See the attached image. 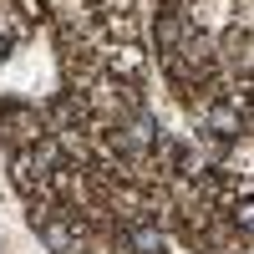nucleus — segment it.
Segmentation results:
<instances>
[{
	"label": "nucleus",
	"mask_w": 254,
	"mask_h": 254,
	"mask_svg": "<svg viewBox=\"0 0 254 254\" xmlns=\"http://www.w3.org/2000/svg\"><path fill=\"white\" fill-rule=\"evenodd\" d=\"M127 244H132L137 254H163V234L153 224H132V229H127Z\"/></svg>",
	"instance_id": "3"
},
{
	"label": "nucleus",
	"mask_w": 254,
	"mask_h": 254,
	"mask_svg": "<svg viewBox=\"0 0 254 254\" xmlns=\"http://www.w3.org/2000/svg\"><path fill=\"white\" fill-rule=\"evenodd\" d=\"M41 239H46L51 254H76V229L66 219H46V224H41Z\"/></svg>",
	"instance_id": "2"
},
{
	"label": "nucleus",
	"mask_w": 254,
	"mask_h": 254,
	"mask_svg": "<svg viewBox=\"0 0 254 254\" xmlns=\"http://www.w3.org/2000/svg\"><path fill=\"white\" fill-rule=\"evenodd\" d=\"M203 127L214 132L219 142H239L244 132H249V112L239 107V102H208V112H203Z\"/></svg>",
	"instance_id": "1"
},
{
	"label": "nucleus",
	"mask_w": 254,
	"mask_h": 254,
	"mask_svg": "<svg viewBox=\"0 0 254 254\" xmlns=\"http://www.w3.org/2000/svg\"><path fill=\"white\" fill-rule=\"evenodd\" d=\"M127 142H132V147L153 142V117H137V122H132V132H127Z\"/></svg>",
	"instance_id": "4"
}]
</instances>
